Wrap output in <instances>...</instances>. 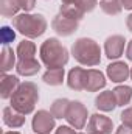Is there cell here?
<instances>
[{
    "mask_svg": "<svg viewBox=\"0 0 132 134\" xmlns=\"http://www.w3.org/2000/svg\"><path fill=\"white\" fill-rule=\"evenodd\" d=\"M39 56H40V63L47 69H62L68 63L70 53L59 39L48 37L42 42L39 48Z\"/></svg>",
    "mask_w": 132,
    "mask_h": 134,
    "instance_id": "6da1fadb",
    "label": "cell"
},
{
    "mask_svg": "<svg viewBox=\"0 0 132 134\" xmlns=\"http://www.w3.org/2000/svg\"><path fill=\"white\" fill-rule=\"evenodd\" d=\"M13 27L20 34H23L27 39H36L47 31L48 22L42 14L22 13L13 19Z\"/></svg>",
    "mask_w": 132,
    "mask_h": 134,
    "instance_id": "7a4b0ae2",
    "label": "cell"
},
{
    "mask_svg": "<svg viewBox=\"0 0 132 134\" xmlns=\"http://www.w3.org/2000/svg\"><path fill=\"white\" fill-rule=\"evenodd\" d=\"M71 56L78 64L87 67H95L101 63V48L97 41L90 37H79L71 45Z\"/></svg>",
    "mask_w": 132,
    "mask_h": 134,
    "instance_id": "3957f363",
    "label": "cell"
},
{
    "mask_svg": "<svg viewBox=\"0 0 132 134\" xmlns=\"http://www.w3.org/2000/svg\"><path fill=\"white\" fill-rule=\"evenodd\" d=\"M37 101H39V89H37V86L33 81H25V83H20L17 91L9 98V106H13L19 112L28 115V114L34 112Z\"/></svg>",
    "mask_w": 132,
    "mask_h": 134,
    "instance_id": "277c9868",
    "label": "cell"
},
{
    "mask_svg": "<svg viewBox=\"0 0 132 134\" xmlns=\"http://www.w3.org/2000/svg\"><path fill=\"white\" fill-rule=\"evenodd\" d=\"M87 119H89V111H87L86 104H82L78 100L71 101L65 117L67 123L70 126H73L75 130H82L87 123Z\"/></svg>",
    "mask_w": 132,
    "mask_h": 134,
    "instance_id": "5b68a950",
    "label": "cell"
},
{
    "mask_svg": "<svg viewBox=\"0 0 132 134\" xmlns=\"http://www.w3.org/2000/svg\"><path fill=\"white\" fill-rule=\"evenodd\" d=\"M55 115L47 109H39L33 117L31 128L36 134H51L56 128Z\"/></svg>",
    "mask_w": 132,
    "mask_h": 134,
    "instance_id": "8992f818",
    "label": "cell"
},
{
    "mask_svg": "<svg viewBox=\"0 0 132 134\" xmlns=\"http://www.w3.org/2000/svg\"><path fill=\"white\" fill-rule=\"evenodd\" d=\"M113 122L104 114H92L87 122V134H112Z\"/></svg>",
    "mask_w": 132,
    "mask_h": 134,
    "instance_id": "52a82bcc",
    "label": "cell"
},
{
    "mask_svg": "<svg viewBox=\"0 0 132 134\" xmlns=\"http://www.w3.org/2000/svg\"><path fill=\"white\" fill-rule=\"evenodd\" d=\"M51 28L59 34V36L68 37V36H71V34L75 33V31H78L79 22L78 20H73V19H68L64 14L58 13L53 17V20H51Z\"/></svg>",
    "mask_w": 132,
    "mask_h": 134,
    "instance_id": "ba28073f",
    "label": "cell"
},
{
    "mask_svg": "<svg viewBox=\"0 0 132 134\" xmlns=\"http://www.w3.org/2000/svg\"><path fill=\"white\" fill-rule=\"evenodd\" d=\"M124 45H126V39L121 34H112L104 41V53L106 56L112 61V59H118L123 52H124Z\"/></svg>",
    "mask_w": 132,
    "mask_h": 134,
    "instance_id": "9c48e42d",
    "label": "cell"
},
{
    "mask_svg": "<svg viewBox=\"0 0 132 134\" xmlns=\"http://www.w3.org/2000/svg\"><path fill=\"white\" fill-rule=\"evenodd\" d=\"M106 73L112 83L120 84V83H124L128 78H131V67L124 61H113L107 66Z\"/></svg>",
    "mask_w": 132,
    "mask_h": 134,
    "instance_id": "30bf717a",
    "label": "cell"
},
{
    "mask_svg": "<svg viewBox=\"0 0 132 134\" xmlns=\"http://www.w3.org/2000/svg\"><path fill=\"white\" fill-rule=\"evenodd\" d=\"M87 70L82 67H73L67 75V86L71 91H86Z\"/></svg>",
    "mask_w": 132,
    "mask_h": 134,
    "instance_id": "8fae6325",
    "label": "cell"
},
{
    "mask_svg": "<svg viewBox=\"0 0 132 134\" xmlns=\"http://www.w3.org/2000/svg\"><path fill=\"white\" fill-rule=\"evenodd\" d=\"M19 86H20L19 76L9 75V73H3L2 75V81H0V97H2V100H9L13 97V94L17 91Z\"/></svg>",
    "mask_w": 132,
    "mask_h": 134,
    "instance_id": "7c38bea8",
    "label": "cell"
},
{
    "mask_svg": "<svg viewBox=\"0 0 132 134\" xmlns=\"http://www.w3.org/2000/svg\"><path fill=\"white\" fill-rule=\"evenodd\" d=\"M2 119H3V123L13 130L16 128H22L25 125V114L19 112L17 109H14L13 106H6L3 108V112H2Z\"/></svg>",
    "mask_w": 132,
    "mask_h": 134,
    "instance_id": "4fadbf2b",
    "label": "cell"
},
{
    "mask_svg": "<svg viewBox=\"0 0 132 134\" xmlns=\"http://www.w3.org/2000/svg\"><path fill=\"white\" fill-rule=\"evenodd\" d=\"M106 76L101 70L89 69L87 70V81H86V91L87 92H98L106 87Z\"/></svg>",
    "mask_w": 132,
    "mask_h": 134,
    "instance_id": "5bb4252c",
    "label": "cell"
},
{
    "mask_svg": "<svg viewBox=\"0 0 132 134\" xmlns=\"http://www.w3.org/2000/svg\"><path fill=\"white\" fill-rule=\"evenodd\" d=\"M42 64L36 59V58H28V59H17L16 64V72L20 76H34L39 70H40Z\"/></svg>",
    "mask_w": 132,
    "mask_h": 134,
    "instance_id": "9a60e30c",
    "label": "cell"
},
{
    "mask_svg": "<svg viewBox=\"0 0 132 134\" xmlns=\"http://www.w3.org/2000/svg\"><path fill=\"white\" fill-rule=\"evenodd\" d=\"M95 106L97 109L101 112H112L118 104L115 100V95H113V91H103L99 92L95 98Z\"/></svg>",
    "mask_w": 132,
    "mask_h": 134,
    "instance_id": "2e32d148",
    "label": "cell"
},
{
    "mask_svg": "<svg viewBox=\"0 0 132 134\" xmlns=\"http://www.w3.org/2000/svg\"><path fill=\"white\" fill-rule=\"evenodd\" d=\"M16 58H17V53L9 45H3L2 58H0V69H2L3 73H8L9 70H13V67L16 69V64H17Z\"/></svg>",
    "mask_w": 132,
    "mask_h": 134,
    "instance_id": "e0dca14e",
    "label": "cell"
},
{
    "mask_svg": "<svg viewBox=\"0 0 132 134\" xmlns=\"http://www.w3.org/2000/svg\"><path fill=\"white\" fill-rule=\"evenodd\" d=\"M65 72L62 69H47V72L42 75V81L48 86H61L64 83Z\"/></svg>",
    "mask_w": 132,
    "mask_h": 134,
    "instance_id": "ac0fdd59",
    "label": "cell"
},
{
    "mask_svg": "<svg viewBox=\"0 0 132 134\" xmlns=\"http://www.w3.org/2000/svg\"><path fill=\"white\" fill-rule=\"evenodd\" d=\"M17 59H28V58H36V44L31 39H23L22 42H19L17 48Z\"/></svg>",
    "mask_w": 132,
    "mask_h": 134,
    "instance_id": "d6986e66",
    "label": "cell"
},
{
    "mask_svg": "<svg viewBox=\"0 0 132 134\" xmlns=\"http://www.w3.org/2000/svg\"><path fill=\"white\" fill-rule=\"evenodd\" d=\"M113 95H115V100H117L118 106H126L132 100V87L126 86V84H118L113 89Z\"/></svg>",
    "mask_w": 132,
    "mask_h": 134,
    "instance_id": "ffe728a7",
    "label": "cell"
},
{
    "mask_svg": "<svg viewBox=\"0 0 132 134\" xmlns=\"http://www.w3.org/2000/svg\"><path fill=\"white\" fill-rule=\"evenodd\" d=\"M59 13L64 14L68 19H73V20H78V22H81L82 17H84V14H86L76 3H62Z\"/></svg>",
    "mask_w": 132,
    "mask_h": 134,
    "instance_id": "44dd1931",
    "label": "cell"
},
{
    "mask_svg": "<svg viewBox=\"0 0 132 134\" xmlns=\"http://www.w3.org/2000/svg\"><path fill=\"white\" fill-rule=\"evenodd\" d=\"M70 103L71 101L67 100V98H58V100H55L51 103L50 112L55 115V119H65L68 108H70Z\"/></svg>",
    "mask_w": 132,
    "mask_h": 134,
    "instance_id": "7402d4cb",
    "label": "cell"
},
{
    "mask_svg": "<svg viewBox=\"0 0 132 134\" xmlns=\"http://www.w3.org/2000/svg\"><path fill=\"white\" fill-rule=\"evenodd\" d=\"M20 3L19 0H0V13L3 17H16L17 13L20 11Z\"/></svg>",
    "mask_w": 132,
    "mask_h": 134,
    "instance_id": "603a6c76",
    "label": "cell"
},
{
    "mask_svg": "<svg viewBox=\"0 0 132 134\" xmlns=\"http://www.w3.org/2000/svg\"><path fill=\"white\" fill-rule=\"evenodd\" d=\"M99 8L107 16H118L123 11L121 0H101L99 2Z\"/></svg>",
    "mask_w": 132,
    "mask_h": 134,
    "instance_id": "cb8c5ba5",
    "label": "cell"
},
{
    "mask_svg": "<svg viewBox=\"0 0 132 134\" xmlns=\"http://www.w3.org/2000/svg\"><path fill=\"white\" fill-rule=\"evenodd\" d=\"M0 36H2V44L3 45H8L9 42H13L14 41V37H16V31L11 28V27H2V30H0Z\"/></svg>",
    "mask_w": 132,
    "mask_h": 134,
    "instance_id": "d4e9b609",
    "label": "cell"
},
{
    "mask_svg": "<svg viewBox=\"0 0 132 134\" xmlns=\"http://www.w3.org/2000/svg\"><path fill=\"white\" fill-rule=\"evenodd\" d=\"M75 3H76L84 13H92V11L97 8V5H98L97 0H76Z\"/></svg>",
    "mask_w": 132,
    "mask_h": 134,
    "instance_id": "484cf974",
    "label": "cell"
},
{
    "mask_svg": "<svg viewBox=\"0 0 132 134\" xmlns=\"http://www.w3.org/2000/svg\"><path fill=\"white\" fill-rule=\"evenodd\" d=\"M120 120H121V125L132 128V106L123 109V112L120 114Z\"/></svg>",
    "mask_w": 132,
    "mask_h": 134,
    "instance_id": "4316f807",
    "label": "cell"
},
{
    "mask_svg": "<svg viewBox=\"0 0 132 134\" xmlns=\"http://www.w3.org/2000/svg\"><path fill=\"white\" fill-rule=\"evenodd\" d=\"M19 3H20V8L23 9V13H30L36 6V0H19Z\"/></svg>",
    "mask_w": 132,
    "mask_h": 134,
    "instance_id": "83f0119b",
    "label": "cell"
},
{
    "mask_svg": "<svg viewBox=\"0 0 132 134\" xmlns=\"http://www.w3.org/2000/svg\"><path fill=\"white\" fill-rule=\"evenodd\" d=\"M55 134H78V133H76V130H75L73 126H70V125H62V126L56 128Z\"/></svg>",
    "mask_w": 132,
    "mask_h": 134,
    "instance_id": "f1b7e54d",
    "label": "cell"
},
{
    "mask_svg": "<svg viewBox=\"0 0 132 134\" xmlns=\"http://www.w3.org/2000/svg\"><path fill=\"white\" fill-rule=\"evenodd\" d=\"M115 134H132V128L121 125V126H118V128L115 130Z\"/></svg>",
    "mask_w": 132,
    "mask_h": 134,
    "instance_id": "f546056e",
    "label": "cell"
},
{
    "mask_svg": "<svg viewBox=\"0 0 132 134\" xmlns=\"http://www.w3.org/2000/svg\"><path fill=\"white\" fill-rule=\"evenodd\" d=\"M126 58L132 61V39L128 42V45H126Z\"/></svg>",
    "mask_w": 132,
    "mask_h": 134,
    "instance_id": "4dcf8cb0",
    "label": "cell"
},
{
    "mask_svg": "<svg viewBox=\"0 0 132 134\" xmlns=\"http://www.w3.org/2000/svg\"><path fill=\"white\" fill-rule=\"evenodd\" d=\"M121 5H123V8H124V9L132 11V0H121Z\"/></svg>",
    "mask_w": 132,
    "mask_h": 134,
    "instance_id": "1f68e13d",
    "label": "cell"
},
{
    "mask_svg": "<svg viewBox=\"0 0 132 134\" xmlns=\"http://www.w3.org/2000/svg\"><path fill=\"white\" fill-rule=\"evenodd\" d=\"M126 28H128V30L132 33V13L128 16V17H126Z\"/></svg>",
    "mask_w": 132,
    "mask_h": 134,
    "instance_id": "d6a6232c",
    "label": "cell"
},
{
    "mask_svg": "<svg viewBox=\"0 0 132 134\" xmlns=\"http://www.w3.org/2000/svg\"><path fill=\"white\" fill-rule=\"evenodd\" d=\"M76 0H62V3H75Z\"/></svg>",
    "mask_w": 132,
    "mask_h": 134,
    "instance_id": "836d02e7",
    "label": "cell"
},
{
    "mask_svg": "<svg viewBox=\"0 0 132 134\" xmlns=\"http://www.w3.org/2000/svg\"><path fill=\"white\" fill-rule=\"evenodd\" d=\"M3 134H20V133H17V131H6V133H3Z\"/></svg>",
    "mask_w": 132,
    "mask_h": 134,
    "instance_id": "e575fe53",
    "label": "cell"
},
{
    "mask_svg": "<svg viewBox=\"0 0 132 134\" xmlns=\"http://www.w3.org/2000/svg\"><path fill=\"white\" fill-rule=\"evenodd\" d=\"M131 80H132V67H131Z\"/></svg>",
    "mask_w": 132,
    "mask_h": 134,
    "instance_id": "d590c367",
    "label": "cell"
},
{
    "mask_svg": "<svg viewBox=\"0 0 132 134\" xmlns=\"http://www.w3.org/2000/svg\"><path fill=\"white\" fill-rule=\"evenodd\" d=\"M78 134H84V133H78Z\"/></svg>",
    "mask_w": 132,
    "mask_h": 134,
    "instance_id": "8d00e7d4",
    "label": "cell"
}]
</instances>
